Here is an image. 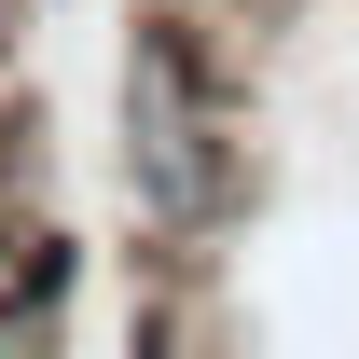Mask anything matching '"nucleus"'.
<instances>
[{"mask_svg":"<svg viewBox=\"0 0 359 359\" xmlns=\"http://www.w3.org/2000/svg\"><path fill=\"white\" fill-rule=\"evenodd\" d=\"M111 125H125V194L152 235H222L235 222V111H222V55L194 14H138L125 69H111Z\"/></svg>","mask_w":359,"mask_h":359,"instance_id":"nucleus-1","label":"nucleus"}]
</instances>
